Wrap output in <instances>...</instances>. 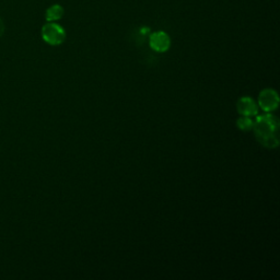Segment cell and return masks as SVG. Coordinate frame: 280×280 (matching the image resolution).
Segmentation results:
<instances>
[{"label":"cell","instance_id":"obj_1","mask_svg":"<svg viewBox=\"0 0 280 280\" xmlns=\"http://www.w3.org/2000/svg\"><path fill=\"white\" fill-rule=\"evenodd\" d=\"M279 120L275 115L262 114L254 121V135L259 143L268 149H275L279 145Z\"/></svg>","mask_w":280,"mask_h":280},{"label":"cell","instance_id":"obj_2","mask_svg":"<svg viewBox=\"0 0 280 280\" xmlns=\"http://www.w3.org/2000/svg\"><path fill=\"white\" fill-rule=\"evenodd\" d=\"M43 40L50 45H60L65 41V30L54 22H49L42 29Z\"/></svg>","mask_w":280,"mask_h":280},{"label":"cell","instance_id":"obj_3","mask_svg":"<svg viewBox=\"0 0 280 280\" xmlns=\"http://www.w3.org/2000/svg\"><path fill=\"white\" fill-rule=\"evenodd\" d=\"M279 97L278 93L273 89H265L260 93L259 105L263 111L273 112L278 107Z\"/></svg>","mask_w":280,"mask_h":280},{"label":"cell","instance_id":"obj_4","mask_svg":"<svg viewBox=\"0 0 280 280\" xmlns=\"http://www.w3.org/2000/svg\"><path fill=\"white\" fill-rule=\"evenodd\" d=\"M237 110L242 116H256L259 113V106L250 97L241 98L237 103Z\"/></svg>","mask_w":280,"mask_h":280},{"label":"cell","instance_id":"obj_5","mask_svg":"<svg viewBox=\"0 0 280 280\" xmlns=\"http://www.w3.org/2000/svg\"><path fill=\"white\" fill-rule=\"evenodd\" d=\"M149 43L153 51L158 53H163V52H167L170 49L171 40L167 33L155 32L150 36Z\"/></svg>","mask_w":280,"mask_h":280},{"label":"cell","instance_id":"obj_6","mask_svg":"<svg viewBox=\"0 0 280 280\" xmlns=\"http://www.w3.org/2000/svg\"><path fill=\"white\" fill-rule=\"evenodd\" d=\"M63 14H64L63 8L58 5H55L51 7L50 9H48V11H46V20H48L49 22L59 20L61 17H63Z\"/></svg>","mask_w":280,"mask_h":280},{"label":"cell","instance_id":"obj_7","mask_svg":"<svg viewBox=\"0 0 280 280\" xmlns=\"http://www.w3.org/2000/svg\"><path fill=\"white\" fill-rule=\"evenodd\" d=\"M237 125L241 130L248 131V130L253 129L254 121L250 118V116H241V118L237 122Z\"/></svg>","mask_w":280,"mask_h":280},{"label":"cell","instance_id":"obj_8","mask_svg":"<svg viewBox=\"0 0 280 280\" xmlns=\"http://www.w3.org/2000/svg\"><path fill=\"white\" fill-rule=\"evenodd\" d=\"M4 33H5V23L2 20V18H0V37L3 36Z\"/></svg>","mask_w":280,"mask_h":280}]
</instances>
